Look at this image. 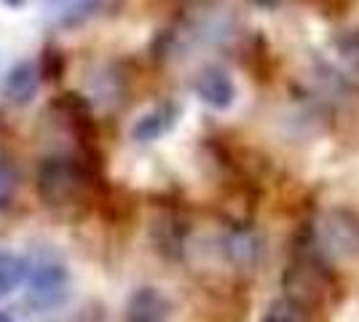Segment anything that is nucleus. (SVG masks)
<instances>
[{"instance_id":"f257e3e1","label":"nucleus","mask_w":359,"mask_h":322,"mask_svg":"<svg viewBox=\"0 0 359 322\" xmlns=\"http://www.w3.org/2000/svg\"><path fill=\"white\" fill-rule=\"evenodd\" d=\"M70 274L57 253H41L30 261L27 276V304L41 311L57 309L67 298Z\"/></svg>"},{"instance_id":"f03ea898","label":"nucleus","mask_w":359,"mask_h":322,"mask_svg":"<svg viewBox=\"0 0 359 322\" xmlns=\"http://www.w3.org/2000/svg\"><path fill=\"white\" fill-rule=\"evenodd\" d=\"M81 183V172L73 164V159H65V156H48L41 161L38 167V196L46 207H65L70 204V199L78 191Z\"/></svg>"},{"instance_id":"7ed1b4c3","label":"nucleus","mask_w":359,"mask_h":322,"mask_svg":"<svg viewBox=\"0 0 359 322\" xmlns=\"http://www.w3.org/2000/svg\"><path fill=\"white\" fill-rule=\"evenodd\" d=\"M196 97L212 110H228L236 102V81L231 78V73L220 67V65H207L198 70V76L194 81Z\"/></svg>"},{"instance_id":"20e7f679","label":"nucleus","mask_w":359,"mask_h":322,"mask_svg":"<svg viewBox=\"0 0 359 322\" xmlns=\"http://www.w3.org/2000/svg\"><path fill=\"white\" fill-rule=\"evenodd\" d=\"M172 317V301L158 288H137L126 307H123V322H169Z\"/></svg>"},{"instance_id":"39448f33","label":"nucleus","mask_w":359,"mask_h":322,"mask_svg":"<svg viewBox=\"0 0 359 322\" xmlns=\"http://www.w3.org/2000/svg\"><path fill=\"white\" fill-rule=\"evenodd\" d=\"M223 253L225 261L236 269H255L263 258V239L250 229L228 231L223 236Z\"/></svg>"},{"instance_id":"423d86ee","label":"nucleus","mask_w":359,"mask_h":322,"mask_svg":"<svg viewBox=\"0 0 359 322\" xmlns=\"http://www.w3.org/2000/svg\"><path fill=\"white\" fill-rule=\"evenodd\" d=\"M38 86H41V70L38 65L32 62H19L8 70L6 76V83H3V92H6V100L16 107L30 105L38 94Z\"/></svg>"},{"instance_id":"0eeeda50","label":"nucleus","mask_w":359,"mask_h":322,"mask_svg":"<svg viewBox=\"0 0 359 322\" xmlns=\"http://www.w3.org/2000/svg\"><path fill=\"white\" fill-rule=\"evenodd\" d=\"M180 107L172 102H161V105L150 107L148 113H142L132 126V137L137 142H153V140L164 137L166 132L177 123Z\"/></svg>"},{"instance_id":"6e6552de","label":"nucleus","mask_w":359,"mask_h":322,"mask_svg":"<svg viewBox=\"0 0 359 322\" xmlns=\"http://www.w3.org/2000/svg\"><path fill=\"white\" fill-rule=\"evenodd\" d=\"M322 245L335 255H351L359 245V229L344 215H327L322 220Z\"/></svg>"},{"instance_id":"1a4fd4ad","label":"nucleus","mask_w":359,"mask_h":322,"mask_svg":"<svg viewBox=\"0 0 359 322\" xmlns=\"http://www.w3.org/2000/svg\"><path fill=\"white\" fill-rule=\"evenodd\" d=\"M27 276H30L27 258L11 250H0V295H11L22 285H27Z\"/></svg>"},{"instance_id":"9d476101","label":"nucleus","mask_w":359,"mask_h":322,"mask_svg":"<svg viewBox=\"0 0 359 322\" xmlns=\"http://www.w3.org/2000/svg\"><path fill=\"white\" fill-rule=\"evenodd\" d=\"M263 322H309V311L295 298H276L263 311Z\"/></svg>"},{"instance_id":"9b49d317","label":"nucleus","mask_w":359,"mask_h":322,"mask_svg":"<svg viewBox=\"0 0 359 322\" xmlns=\"http://www.w3.org/2000/svg\"><path fill=\"white\" fill-rule=\"evenodd\" d=\"M16 191H19V172L11 159L0 156V213L14 207Z\"/></svg>"},{"instance_id":"f8f14e48","label":"nucleus","mask_w":359,"mask_h":322,"mask_svg":"<svg viewBox=\"0 0 359 322\" xmlns=\"http://www.w3.org/2000/svg\"><path fill=\"white\" fill-rule=\"evenodd\" d=\"M335 48L344 54L346 60H351L359 65V27H351V30L341 32V35L335 38Z\"/></svg>"},{"instance_id":"ddd939ff","label":"nucleus","mask_w":359,"mask_h":322,"mask_svg":"<svg viewBox=\"0 0 359 322\" xmlns=\"http://www.w3.org/2000/svg\"><path fill=\"white\" fill-rule=\"evenodd\" d=\"M250 3H255L257 8H266V11H273V8H279L285 0H250Z\"/></svg>"},{"instance_id":"4468645a","label":"nucleus","mask_w":359,"mask_h":322,"mask_svg":"<svg viewBox=\"0 0 359 322\" xmlns=\"http://www.w3.org/2000/svg\"><path fill=\"white\" fill-rule=\"evenodd\" d=\"M3 3H6V6H11V8H19L25 0H3Z\"/></svg>"},{"instance_id":"2eb2a0df","label":"nucleus","mask_w":359,"mask_h":322,"mask_svg":"<svg viewBox=\"0 0 359 322\" xmlns=\"http://www.w3.org/2000/svg\"><path fill=\"white\" fill-rule=\"evenodd\" d=\"M0 322H16L11 314H6V311H0Z\"/></svg>"}]
</instances>
